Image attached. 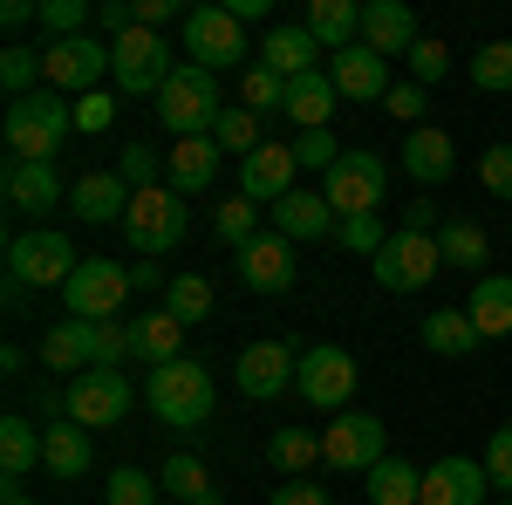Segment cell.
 Returning <instances> with one entry per match:
<instances>
[{
    "label": "cell",
    "mask_w": 512,
    "mask_h": 505,
    "mask_svg": "<svg viewBox=\"0 0 512 505\" xmlns=\"http://www.w3.org/2000/svg\"><path fill=\"white\" fill-rule=\"evenodd\" d=\"M7 157H21V164H55L62 144H69V130H76V96H62V89H35V96H21V103H7Z\"/></svg>",
    "instance_id": "cell-1"
},
{
    "label": "cell",
    "mask_w": 512,
    "mask_h": 505,
    "mask_svg": "<svg viewBox=\"0 0 512 505\" xmlns=\"http://www.w3.org/2000/svg\"><path fill=\"white\" fill-rule=\"evenodd\" d=\"M144 396H151V417H158L171 437L205 430V424H212V403H219V389H212V376H205V362H192V355H178V362L151 369Z\"/></svg>",
    "instance_id": "cell-2"
},
{
    "label": "cell",
    "mask_w": 512,
    "mask_h": 505,
    "mask_svg": "<svg viewBox=\"0 0 512 505\" xmlns=\"http://www.w3.org/2000/svg\"><path fill=\"white\" fill-rule=\"evenodd\" d=\"M219 117H226V103H219L212 69L178 62V69H171V82L158 89V123L178 137V144H185V137H212V130H219Z\"/></svg>",
    "instance_id": "cell-3"
},
{
    "label": "cell",
    "mask_w": 512,
    "mask_h": 505,
    "mask_svg": "<svg viewBox=\"0 0 512 505\" xmlns=\"http://www.w3.org/2000/svg\"><path fill=\"white\" fill-rule=\"evenodd\" d=\"M76 267H82V253H76L69 233L28 226V233L7 239V273H14V287H69Z\"/></svg>",
    "instance_id": "cell-4"
},
{
    "label": "cell",
    "mask_w": 512,
    "mask_h": 505,
    "mask_svg": "<svg viewBox=\"0 0 512 505\" xmlns=\"http://www.w3.org/2000/svg\"><path fill=\"white\" fill-rule=\"evenodd\" d=\"M390 192V164L376 151H342V164L321 178V198H328V212H335V226L342 219H369L376 205Z\"/></svg>",
    "instance_id": "cell-5"
},
{
    "label": "cell",
    "mask_w": 512,
    "mask_h": 505,
    "mask_svg": "<svg viewBox=\"0 0 512 505\" xmlns=\"http://www.w3.org/2000/svg\"><path fill=\"white\" fill-rule=\"evenodd\" d=\"M437 267H444V246H437V233H417V226H396L390 246L369 260L383 294H417L424 280H437Z\"/></svg>",
    "instance_id": "cell-6"
},
{
    "label": "cell",
    "mask_w": 512,
    "mask_h": 505,
    "mask_svg": "<svg viewBox=\"0 0 512 505\" xmlns=\"http://www.w3.org/2000/svg\"><path fill=\"white\" fill-rule=\"evenodd\" d=\"M171 48H164L158 28H130L123 41H110V82H117V96H158L164 82H171Z\"/></svg>",
    "instance_id": "cell-7"
},
{
    "label": "cell",
    "mask_w": 512,
    "mask_h": 505,
    "mask_svg": "<svg viewBox=\"0 0 512 505\" xmlns=\"http://www.w3.org/2000/svg\"><path fill=\"white\" fill-rule=\"evenodd\" d=\"M130 403H137V383L123 369H82L76 383H69V424H82L89 437L117 430L130 417Z\"/></svg>",
    "instance_id": "cell-8"
},
{
    "label": "cell",
    "mask_w": 512,
    "mask_h": 505,
    "mask_svg": "<svg viewBox=\"0 0 512 505\" xmlns=\"http://www.w3.org/2000/svg\"><path fill=\"white\" fill-rule=\"evenodd\" d=\"M123 239L137 246V260H164L178 239H185V198L158 185V192L130 198V219H123Z\"/></svg>",
    "instance_id": "cell-9"
},
{
    "label": "cell",
    "mask_w": 512,
    "mask_h": 505,
    "mask_svg": "<svg viewBox=\"0 0 512 505\" xmlns=\"http://www.w3.org/2000/svg\"><path fill=\"white\" fill-rule=\"evenodd\" d=\"M130 301V267H117V260H82L76 280L62 287V308H69V321H117V308Z\"/></svg>",
    "instance_id": "cell-10"
},
{
    "label": "cell",
    "mask_w": 512,
    "mask_h": 505,
    "mask_svg": "<svg viewBox=\"0 0 512 505\" xmlns=\"http://www.w3.org/2000/svg\"><path fill=\"white\" fill-rule=\"evenodd\" d=\"M383 444H390L383 417H369V410H342L335 424L321 430V465H328V471H376V465H383Z\"/></svg>",
    "instance_id": "cell-11"
},
{
    "label": "cell",
    "mask_w": 512,
    "mask_h": 505,
    "mask_svg": "<svg viewBox=\"0 0 512 505\" xmlns=\"http://www.w3.org/2000/svg\"><path fill=\"white\" fill-rule=\"evenodd\" d=\"M41 62H48V89H62V96H89L96 82L110 76V41H103V35L48 41Z\"/></svg>",
    "instance_id": "cell-12"
},
{
    "label": "cell",
    "mask_w": 512,
    "mask_h": 505,
    "mask_svg": "<svg viewBox=\"0 0 512 505\" xmlns=\"http://www.w3.org/2000/svg\"><path fill=\"white\" fill-rule=\"evenodd\" d=\"M185 55H192L198 69H239L246 62V28H239L226 7H192L185 14Z\"/></svg>",
    "instance_id": "cell-13"
},
{
    "label": "cell",
    "mask_w": 512,
    "mask_h": 505,
    "mask_svg": "<svg viewBox=\"0 0 512 505\" xmlns=\"http://www.w3.org/2000/svg\"><path fill=\"white\" fill-rule=\"evenodd\" d=\"M294 389H301V403H315V410H335V417H342V403H349V389H355V355L335 349V342L301 349V376H294Z\"/></svg>",
    "instance_id": "cell-14"
},
{
    "label": "cell",
    "mask_w": 512,
    "mask_h": 505,
    "mask_svg": "<svg viewBox=\"0 0 512 505\" xmlns=\"http://www.w3.org/2000/svg\"><path fill=\"white\" fill-rule=\"evenodd\" d=\"M294 376H301V355L287 349V342H253L233 369L239 396H253V403H274L280 389H294Z\"/></svg>",
    "instance_id": "cell-15"
},
{
    "label": "cell",
    "mask_w": 512,
    "mask_h": 505,
    "mask_svg": "<svg viewBox=\"0 0 512 505\" xmlns=\"http://www.w3.org/2000/svg\"><path fill=\"white\" fill-rule=\"evenodd\" d=\"M294 171H301V164H294V144H260L253 157H239V198H253V205L274 212L287 192H301Z\"/></svg>",
    "instance_id": "cell-16"
},
{
    "label": "cell",
    "mask_w": 512,
    "mask_h": 505,
    "mask_svg": "<svg viewBox=\"0 0 512 505\" xmlns=\"http://www.w3.org/2000/svg\"><path fill=\"white\" fill-rule=\"evenodd\" d=\"M0 198H7V212H14V219H48L69 192H62V178H55V164H21V157H7Z\"/></svg>",
    "instance_id": "cell-17"
},
{
    "label": "cell",
    "mask_w": 512,
    "mask_h": 505,
    "mask_svg": "<svg viewBox=\"0 0 512 505\" xmlns=\"http://www.w3.org/2000/svg\"><path fill=\"white\" fill-rule=\"evenodd\" d=\"M328 76H335V96H349V103H383L396 82H390V62L369 48V41H355L342 55H328Z\"/></svg>",
    "instance_id": "cell-18"
},
{
    "label": "cell",
    "mask_w": 512,
    "mask_h": 505,
    "mask_svg": "<svg viewBox=\"0 0 512 505\" xmlns=\"http://www.w3.org/2000/svg\"><path fill=\"white\" fill-rule=\"evenodd\" d=\"M239 280H246L253 294H287V287H294V239H280L274 226H267L253 246H239Z\"/></svg>",
    "instance_id": "cell-19"
},
{
    "label": "cell",
    "mask_w": 512,
    "mask_h": 505,
    "mask_svg": "<svg viewBox=\"0 0 512 505\" xmlns=\"http://www.w3.org/2000/svg\"><path fill=\"white\" fill-rule=\"evenodd\" d=\"M492 478H485V458H437L424 471V505H485Z\"/></svg>",
    "instance_id": "cell-20"
},
{
    "label": "cell",
    "mask_w": 512,
    "mask_h": 505,
    "mask_svg": "<svg viewBox=\"0 0 512 505\" xmlns=\"http://www.w3.org/2000/svg\"><path fill=\"white\" fill-rule=\"evenodd\" d=\"M89 465H96V444H89V430L82 424H41V471L48 478H62V485H76V478H89Z\"/></svg>",
    "instance_id": "cell-21"
},
{
    "label": "cell",
    "mask_w": 512,
    "mask_h": 505,
    "mask_svg": "<svg viewBox=\"0 0 512 505\" xmlns=\"http://www.w3.org/2000/svg\"><path fill=\"white\" fill-rule=\"evenodd\" d=\"M130 185H123L117 171H89V178H76L69 185V205H76V219H89V226H123L130 219Z\"/></svg>",
    "instance_id": "cell-22"
},
{
    "label": "cell",
    "mask_w": 512,
    "mask_h": 505,
    "mask_svg": "<svg viewBox=\"0 0 512 505\" xmlns=\"http://www.w3.org/2000/svg\"><path fill=\"white\" fill-rule=\"evenodd\" d=\"M219 144L212 137H185V144H171V157H164V185L178 198H198V192H212V178H219Z\"/></svg>",
    "instance_id": "cell-23"
},
{
    "label": "cell",
    "mask_w": 512,
    "mask_h": 505,
    "mask_svg": "<svg viewBox=\"0 0 512 505\" xmlns=\"http://www.w3.org/2000/svg\"><path fill=\"white\" fill-rule=\"evenodd\" d=\"M362 41L390 62V55H410L424 35H417V14H410L403 0H369V7H362Z\"/></svg>",
    "instance_id": "cell-24"
},
{
    "label": "cell",
    "mask_w": 512,
    "mask_h": 505,
    "mask_svg": "<svg viewBox=\"0 0 512 505\" xmlns=\"http://www.w3.org/2000/svg\"><path fill=\"white\" fill-rule=\"evenodd\" d=\"M403 171H410V178L431 192V185H444V178L458 171V144H451L437 123H417V130L403 137Z\"/></svg>",
    "instance_id": "cell-25"
},
{
    "label": "cell",
    "mask_w": 512,
    "mask_h": 505,
    "mask_svg": "<svg viewBox=\"0 0 512 505\" xmlns=\"http://www.w3.org/2000/svg\"><path fill=\"white\" fill-rule=\"evenodd\" d=\"M465 314H472L478 342H506L512 335V273H478Z\"/></svg>",
    "instance_id": "cell-26"
},
{
    "label": "cell",
    "mask_w": 512,
    "mask_h": 505,
    "mask_svg": "<svg viewBox=\"0 0 512 505\" xmlns=\"http://www.w3.org/2000/svg\"><path fill=\"white\" fill-rule=\"evenodd\" d=\"M178 355H185V321H178V314L151 308V314H137V321H130V362L164 369V362H178Z\"/></svg>",
    "instance_id": "cell-27"
},
{
    "label": "cell",
    "mask_w": 512,
    "mask_h": 505,
    "mask_svg": "<svg viewBox=\"0 0 512 505\" xmlns=\"http://www.w3.org/2000/svg\"><path fill=\"white\" fill-rule=\"evenodd\" d=\"M41 369H55V376H69L76 383L82 369H96V342H89V321H55L48 335H41Z\"/></svg>",
    "instance_id": "cell-28"
},
{
    "label": "cell",
    "mask_w": 512,
    "mask_h": 505,
    "mask_svg": "<svg viewBox=\"0 0 512 505\" xmlns=\"http://www.w3.org/2000/svg\"><path fill=\"white\" fill-rule=\"evenodd\" d=\"M267 219H274V233L294 239V246H301V239H335V212H328L321 192H287Z\"/></svg>",
    "instance_id": "cell-29"
},
{
    "label": "cell",
    "mask_w": 512,
    "mask_h": 505,
    "mask_svg": "<svg viewBox=\"0 0 512 505\" xmlns=\"http://www.w3.org/2000/svg\"><path fill=\"white\" fill-rule=\"evenodd\" d=\"M308 35H315L321 55H342L362 41V7L355 0H308V21H301Z\"/></svg>",
    "instance_id": "cell-30"
},
{
    "label": "cell",
    "mask_w": 512,
    "mask_h": 505,
    "mask_svg": "<svg viewBox=\"0 0 512 505\" xmlns=\"http://www.w3.org/2000/svg\"><path fill=\"white\" fill-rule=\"evenodd\" d=\"M315 35H308V28H267V35H260V62H267V69H274V76H315Z\"/></svg>",
    "instance_id": "cell-31"
},
{
    "label": "cell",
    "mask_w": 512,
    "mask_h": 505,
    "mask_svg": "<svg viewBox=\"0 0 512 505\" xmlns=\"http://www.w3.org/2000/svg\"><path fill=\"white\" fill-rule=\"evenodd\" d=\"M335 76L328 69H315V76H294L287 82V117L301 123V130H328V117H335Z\"/></svg>",
    "instance_id": "cell-32"
},
{
    "label": "cell",
    "mask_w": 512,
    "mask_h": 505,
    "mask_svg": "<svg viewBox=\"0 0 512 505\" xmlns=\"http://www.w3.org/2000/svg\"><path fill=\"white\" fill-rule=\"evenodd\" d=\"M437 246H444V267H458V273H485V260H492V233L478 226V219H444L437 226Z\"/></svg>",
    "instance_id": "cell-33"
},
{
    "label": "cell",
    "mask_w": 512,
    "mask_h": 505,
    "mask_svg": "<svg viewBox=\"0 0 512 505\" xmlns=\"http://www.w3.org/2000/svg\"><path fill=\"white\" fill-rule=\"evenodd\" d=\"M158 485L171 492V505H219V492H212V471L198 465L192 451H171L158 471Z\"/></svg>",
    "instance_id": "cell-34"
},
{
    "label": "cell",
    "mask_w": 512,
    "mask_h": 505,
    "mask_svg": "<svg viewBox=\"0 0 512 505\" xmlns=\"http://www.w3.org/2000/svg\"><path fill=\"white\" fill-rule=\"evenodd\" d=\"M424 349H431V355H444V362L472 355V349H478L472 314H465V308H437V314H424Z\"/></svg>",
    "instance_id": "cell-35"
},
{
    "label": "cell",
    "mask_w": 512,
    "mask_h": 505,
    "mask_svg": "<svg viewBox=\"0 0 512 505\" xmlns=\"http://www.w3.org/2000/svg\"><path fill=\"white\" fill-rule=\"evenodd\" d=\"M0 89H7V103H21V96L48 89V62H41V48L7 41V48H0Z\"/></svg>",
    "instance_id": "cell-36"
},
{
    "label": "cell",
    "mask_w": 512,
    "mask_h": 505,
    "mask_svg": "<svg viewBox=\"0 0 512 505\" xmlns=\"http://www.w3.org/2000/svg\"><path fill=\"white\" fill-rule=\"evenodd\" d=\"M35 465H41V430L28 424V417H7V424H0V471H7V492H14Z\"/></svg>",
    "instance_id": "cell-37"
},
{
    "label": "cell",
    "mask_w": 512,
    "mask_h": 505,
    "mask_svg": "<svg viewBox=\"0 0 512 505\" xmlns=\"http://www.w3.org/2000/svg\"><path fill=\"white\" fill-rule=\"evenodd\" d=\"M369 505H424V471L403 458H383L369 471Z\"/></svg>",
    "instance_id": "cell-38"
},
{
    "label": "cell",
    "mask_w": 512,
    "mask_h": 505,
    "mask_svg": "<svg viewBox=\"0 0 512 505\" xmlns=\"http://www.w3.org/2000/svg\"><path fill=\"white\" fill-rule=\"evenodd\" d=\"M212 308H219V294H212L205 273H171V287H164V314H178L185 328H198Z\"/></svg>",
    "instance_id": "cell-39"
},
{
    "label": "cell",
    "mask_w": 512,
    "mask_h": 505,
    "mask_svg": "<svg viewBox=\"0 0 512 505\" xmlns=\"http://www.w3.org/2000/svg\"><path fill=\"white\" fill-rule=\"evenodd\" d=\"M315 458H321V437H315V430H274V437H267V465L287 471V478L315 471Z\"/></svg>",
    "instance_id": "cell-40"
},
{
    "label": "cell",
    "mask_w": 512,
    "mask_h": 505,
    "mask_svg": "<svg viewBox=\"0 0 512 505\" xmlns=\"http://www.w3.org/2000/svg\"><path fill=\"white\" fill-rule=\"evenodd\" d=\"M472 89L512 96V41H485V48L472 55Z\"/></svg>",
    "instance_id": "cell-41"
},
{
    "label": "cell",
    "mask_w": 512,
    "mask_h": 505,
    "mask_svg": "<svg viewBox=\"0 0 512 505\" xmlns=\"http://www.w3.org/2000/svg\"><path fill=\"white\" fill-rule=\"evenodd\" d=\"M212 233L226 239V246H253V239L267 233V226H260V205H253V198H226V205L212 212Z\"/></svg>",
    "instance_id": "cell-42"
},
{
    "label": "cell",
    "mask_w": 512,
    "mask_h": 505,
    "mask_svg": "<svg viewBox=\"0 0 512 505\" xmlns=\"http://www.w3.org/2000/svg\"><path fill=\"white\" fill-rule=\"evenodd\" d=\"M89 21H96V7H89V0H41V35H48V41L96 35Z\"/></svg>",
    "instance_id": "cell-43"
},
{
    "label": "cell",
    "mask_w": 512,
    "mask_h": 505,
    "mask_svg": "<svg viewBox=\"0 0 512 505\" xmlns=\"http://www.w3.org/2000/svg\"><path fill=\"white\" fill-rule=\"evenodd\" d=\"M164 485H151V471H137V465H117L110 478H103V499L110 505H158Z\"/></svg>",
    "instance_id": "cell-44"
},
{
    "label": "cell",
    "mask_w": 512,
    "mask_h": 505,
    "mask_svg": "<svg viewBox=\"0 0 512 505\" xmlns=\"http://www.w3.org/2000/svg\"><path fill=\"white\" fill-rule=\"evenodd\" d=\"M117 178L130 185V192H158V178H164V157L151 151V144H123V157H117Z\"/></svg>",
    "instance_id": "cell-45"
},
{
    "label": "cell",
    "mask_w": 512,
    "mask_h": 505,
    "mask_svg": "<svg viewBox=\"0 0 512 505\" xmlns=\"http://www.w3.org/2000/svg\"><path fill=\"white\" fill-rule=\"evenodd\" d=\"M212 144L233 151V157H253V151H260V117H253V110H226L219 130H212Z\"/></svg>",
    "instance_id": "cell-46"
},
{
    "label": "cell",
    "mask_w": 512,
    "mask_h": 505,
    "mask_svg": "<svg viewBox=\"0 0 512 505\" xmlns=\"http://www.w3.org/2000/svg\"><path fill=\"white\" fill-rule=\"evenodd\" d=\"M403 62H410V82H417V89H437V82L451 76V48H444V41H431V35L417 41Z\"/></svg>",
    "instance_id": "cell-47"
},
{
    "label": "cell",
    "mask_w": 512,
    "mask_h": 505,
    "mask_svg": "<svg viewBox=\"0 0 512 505\" xmlns=\"http://www.w3.org/2000/svg\"><path fill=\"white\" fill-rule=\"evenodd\" d=\"M294 164L328 178V171L342 164V144H335V130H301V137H294Z\"/></svg>",
    "instance_id": "cell-48"
},
{
    "label": "cell",
    "mask_w": 512,
    "mask_h": 505,
    "mask_svg": "<svg viewBox=\"0 0 512 505\" xmlns=\"http://www.w3.org/2000/svg\"><path fill=\"white\" fill-rule=\"evenodd\" d=\"M89 342H96V369H123L130 362V321H89Z\"/></svg>",
    "instance_id": "cell-49"
},
{
    "label": "cell",
    "mask_w": 512,
    "mask_h": 505,
    "mask_svg": "<svg viewBox=\"0 0 512 505\" xmlns=\"http://www.w3.org/2000/svg\"><path fill=\"white\" fill-rule=\"evenodd\" d=\"M335 239H342L349 253H362V260H376V253L390 246V226L369 212V219H342V226H335Z\"/></svg>",
    "instance_id": "cell-50"
},
{
    "label": "cell",
    "mask_w": 512,
    "mask_h": 505,
    "mask_svg": "<svg viewBox=\"0 0 512 505\" xmlns=\"http://www.w3.org/2000/svg\"><path fill=\"white\" fill-rule=\"evenodd\" d=\"M246 110H253V117H260V110H287V76H274L267 62L246 69Z\"/></svg>",
    "instance_id": "cell-51"
},
{
    "label": "cell",
    "mask_w": 512,
    "mask_h": 505,
    "mask_svg": "<svg viewBox=\"0 0 512 505\" xmlns=\"http://www.w3.org/2000/svg\"><path fill=\"white\" fill-rule=\"evenodd\" d=\"M485 478H492V492L512 499V424H499L485 437Z\"/></svg>",
    "instance_id": "cell-52"
},
{
    "label": "cell",
    "mask_w": 512,
    "mask_h": 505,
    "mask_svg": "<svg viewBox=\"0 0 512 505\" xmlns=\"http://www.w3.org/2000/svg\"><path fill=\"white\" fill-rule=\"evenodd\" d=\"M478 185L492 198H512V144H492V151L478 157Z\"/></svg>",
    "instance_id": "cell-53"
},
{
    "label": "cell",
    "mask_w": 512,
    "mask_h": 505,
    "mask_svg": "<svg viewBox=\"0 0 512 505\" xmlns=\"http://www.w3.org/2000/svg\"><path fill=\"white\" fill-rule=\"evenodd\" d=\"M110 123H117V96H110V89L76 96V130H89V137H96V130H110Z\"/></svg>",
    "instance_id": "cell-54"
},
{
    "label": "cell",
    "mask_w": 512,
    "mask_h": 505,
    "mask_svg": "<svg viewBox=\"0 0 512 505\" xmlns=\"http://www.w3.org/2000/svg\"><path fill=\"white\" fill-rule=\"evenodd\" d=\"M137 28V0H96V35L103 41H123Z\"/></svg>",
    "instance_id": "cell-55"
},
{
    "label": "cell",
    "mask_w": 512,
    "mask_h": 505,
    "mask_svg": "<svg viewBox=\"0 0 512 505\" xmlns=\"http://www.w3.org/2000/svg\"><path fill=\"white\" fill-rule=\"evenodd\" d=\"M383 110H390V117H403L410 130H417V117H424V89H417V82H396L390 96H383Z\"/></svg>",
    "instance_id": "cell-56"
},
{
    "label": "cell",
    "mask_w": 512,
    "mask_h": 505,
    "mask_svg": "<svg viewBox=\"0 0 512 505\" xmlns=\"http://www.w3.org/2000/svg\"><path fill=\"white\" fill-rule=\"evenodd\" d=\"M267 505H328V492H321L315 478H287V485H280Z\"/></svg>",
    "instance_id": "cell-57"
},
{
    "label": "cell",
    "mask_w": 512,
    "mask_h": 505,
    "mask_svg": "<svg viewBox=\"0 0 512 505\" xmlns=\"http://www.w3.org/2000/svg\"><path fill=\"white\" fill-rule=\"evenodd\" d=\"M192 7H178V0H137V28H164V21H185Z\"/></svg>",
    "instance_id": "cell-58"
},
{
    "label": "cell",
    "mask_w": 512,
    "mask_h": 505,
    "mask_svg": "<svg viewBox=\"0 0 512 505\" xmlns=\"http://www.w3.org/2000/svg\"><path fill=\"white\" fill-rule=\"evenodd\" d=\"M171 287V273H158V260H137L130 267V294H164Z\"/></svg>",
    "instance_id": "cell-59"
},
{
    "label": "cell",
    "mask_w": 512,
    "mask_h": 505,
    "mask_svg": "<svg viewBox=\"0 0 512 505\" xmlns=\"http://www.w3.org/2000/svg\"><path fill=\"white\" fill-rule=\"evenodd\" d=\"M267 7H274V0H226V14H233L239 28H246V21H267Z\"/></svg>",
    "instance_id": "cell-60"
},
{
    "label": "cell",
    "mask_w": 512,
    "mask_h": 505,
    "mask_svg": "<svg viewBox=\"0 0 512 505\" xmlns=\"http://www.w3.org/2000/svg\"><path fill=\"white\" fill-rule=\"evenodd\" d=\"M41 7L35 0H7V7H0V21H7V28H28V21H35Z\"/></svg>",
    "instance_id": "cell-61"
},
{
    "label": "cell",
    "mask_w": 512,
    "mask_h": 505,
    "mask_svg": "<svg viewBox=\"0 0 512 505\" xmlns=\"http://www.w3.org/2000/svg\"><path fill=\"white\" fill-rule=\"evenodd\" d=\"M0 369H7V376H21V369H28V349H21V342H7V349H0Z\"/></svg>",
    "instance_id": "cell-62"
},
{
    "label": "cell",
    "mask_w": 512,
    "mask_h": 505,
    "mask_svg": "<svg viewBox=\"0 0 512 505\" xmlns=\"http://www.w3.org/2000/svg\"><path fill=\"white\" fill-rule=\"evenodd\" d=\"M7 505H35V499H21V492H7Z\"/></svg>",
    "instance_id": "cell-63"
},
{
    "label": "cell",
    "mask_w": 512,
    "mask_h": 505,
    "mask_svg": "<svg viewBox=\"0 0 512 505\" xmlns=\"http://www.w3.org/2000/svg\"><path fill=\"white\" fill-rule=\"evenodd\" d=\"M499 505H512V499H499Z\"/></svg>",
    "instance_id": "cell-64"
}]
</instances>
